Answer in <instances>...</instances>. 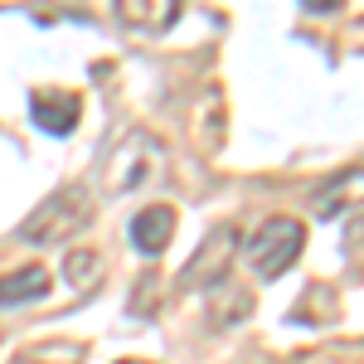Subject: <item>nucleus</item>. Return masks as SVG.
I'll list each match as a JSON object with an SVG mask.
<instances>
[{"label": "nucleus", "instance_id": "5", "mask_svg": "<svg viewBox=\"0 0 364 364\" xmlns=\"http://www.w3.org/2000/svg\"><path fill=\"white\" fill-rule=\"evenodd\" d=\"M29 117L49 136H73L78 117H83V102H78V92H63V87H34L29 92Z\"/></svg>", "mask_w": 364, "mask_h": 364}, {"label": "nucleus", "instance_id": "7", "mask_svg": "<svg viewBox=\"0 0 364 364\" xmlns=\"http://www.w3.org/2000/svg\"><path fill=\"white\" fill-rule=\"evenodd\" d=\"M49 272L44 267H15L10 277H0V306H25V301H44L49 296Z\"/></svg>", "mask_w": 364, "mask_h": 364}, {"label": "nucleus", "instance_id": "2", "mask_svg": "<svg viewBox=\"0 0 364 364\" xmlns=\"http://www.w3.org/2000/svg\"><path fill=\"white\" fill-rule=\"evenodd\" d=\"M301 248H306V224L291 219V214H272V219H262V224L252 228V238L243 243L252 272H257L262 282L282 277V272L301 257Z\"/></svg>", "mask_w": 364, "mask_h": 364}, {"label": "nucleus", "instance_id": "12", "mask_svg": "<svg viewBox=\"0 0 364 364\" xmlns=\"http://www.w3.org/2000/svg\"><path fill=\"white\" fill-rule=\"evenodd\" d=\"M117 364H141V360H117Z\"/></svg>", "mask_w": 364, "mask_h": 364}, {"label": "nucleus", "instance_id": "11", "mask_svg": "<svg viewBox=\"0 0 364 364\" xmlns=\"http://www.w3.org/2000/svg\"><path fill=\"white\" fill-rule=\"evenodd\" d=\"M63 272H68V282H92L87 272H97V252H68Z\"/></svg>", "mask_w": 364, "mask_h": 364}, {"label": "nucleus", "instance_id": "4", "mask_svg": "<svg viewBox=\"0 0 364 364\" xmlns=\"http://www.w3.org/2000/svg\"><path fill=\"white\" fill-rule=\"evenodd\" d=\"M161 161H166L161 136H151V132H127L122 146L107 156V180H112V190H136L151 175H161Z\"/></svg>", "mask_w": 364, "mask_h": 364}, {"label": "nucleus", "instance_id": "10", "mask_svg": "<svg viewBox=\"0 0 364 364\" xmlns=\"http://www.w3.org/2000/svg\"><path fill=\"white\" fill-rule=\"evenodd\" d=\"M340 190H345V195H355V190H360V166H350V170L336 180V185L321 195V204H316V219H336V214H340Z\"/></svg>", "mask_w": 364, "mask_h": 364}, {"label": "nucleus", "instance_id": "1", "mask_svg": "<svg viewBox=\"0 0 364 364\" xmlns=\"http://www.w3.org/2000/svg\"><path fill=\"white\" fill-rule=\"evenodd\" d=\"M87 219H92V195H87V185H63V190H54L49 199H39V209L15 228V238L29 243V248H49V243H63V238L83 233Z\"/></svg>", "mask_w": 364, "mask_h": 364}, {"label": "nucleus", "instance_id": "6", "mask_svg": "<svg viewBox=\"0 0 364 364\" xmlns=\"http://www.w3.org/2000/svg\"><path fill=\"white\" fill-rule=\"evenodd\" d=\"M175 209L170 204H146V209H136V219H132V248L141 252V257H161V252L170 248V238H175Z\"/></svg>", "mask_w": 364, "mask_h": 364}, {"label": "nucleus", "instance_id": "9", "mask_svg": "<svg viewBox=\"0 0 364 364\" xmlns=\"http://www.w3.org/2000/svg\"><path fill=\"white\" fill-rule=\"evenodd\" d=\"M10 364H83V345L78 340H39V345L20 350Z\"/></svg>", "mask_w": 364, "mask_h": 364}, {"label": "nucleus", "instance_id": "8", "mask_svg": "<svg viewBox=\"0 0 364 364\" xmlns=\"http://www.w3.org/2000/svg\"><path fill=\"white\" fill-rule=\"evenodd\" d=\"M117 15L136 29H170L180 20V0H117Z\"/></svg>", "mask_w": 364, "mask_h": 364}, {"label": "nucleus", "instance_id": "3", "mask_svg": "<svg viewBox=\"0 0 364 364\" xmlns=\"http://www.w3.org/2000/svg\"><path fill=\"white\" fill-rule=\"evenodd\" d=\"M233 257H238V228L233 224H214L199 248L190 252V262L180 267V287L185 291H209L224 277H233Z\"/></svg>", "mask_w": 364, "mask_h": 364}]
</instances>
